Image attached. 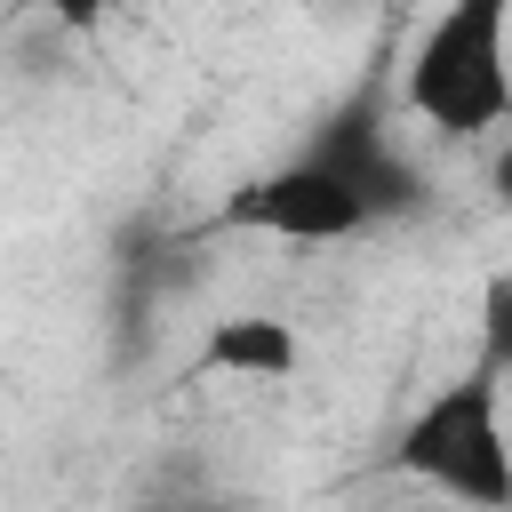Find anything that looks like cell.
<instances>
[{
	"instance_id": "obj_2",
	"label": "cell",
	"mask_w": 512,
	"mask_h": 512,
	"mask_svg": "<svg viewBox=\"0 0 512 512\" xmlns=\"http://www.w3.org/2000/svg\"><path fill=\"white\" fill-rule=\"evenodd\" d=\"M392 472L424 480L448 504L512 512V432H504V384L488 368L440 384L392 440Z\"/></svg>"
},
{
	"instance_id": "obj_4",
	"label": "cell",
	"mask_w": 512,
	"mask_h": 512,
	"mask_svg": "<svg viewBox=\"0 0 512 512\" xmlns=\"http://www.w3.org/2000/svg\"><path fill=\"white\" fill-rule=\"evenodd\" d=\"M304 160H320V168H336L360 200H368V216H400V208H416L424 200V184H416V168L384 144V120H376V96H352L328 128H320V144L304 152Z\"/></svg>"
},
{
	"instance_id": "obj_6",
	"label": "cell",
	"mask_w": 512,
	"mask_h": 512,
	"mask_svg": "<svg viewBox=\"0 0 512 512\" xmlns=\"http://www.w3.org/2000/svg\"><path fill=\"white\" fill-rule=\"evenodd\" d=\"M480 344H488V352H480V368L504 384V376H512V280H504V272L480 288Z\"/></svg>"
},
{
	"instance_id": "obj_1",
	"label": "cell",
	"mask_w": 512,
	"mask_h": 512,
	"mask_svg": "<svg viewBox=\"0 0 512 512\" xmlns=\"http://www.w3.org/2000/svg\"><path fill=\"white\" fill-rule=\"evenodd\" d=\"M408 112L440 136H488L512 120V8L504 0H456L424 24L408 80Z\"/></svg>"
},
{
	"instance_id": "obj_5",
	"label": "cell",
	"mask_w": 512,
	"mask_h": 512,
	"mask_svg": "<svg viewBox=\"0 0 512 512\" xmlns=\"http://www.w3.org/2000/svg\"><path fill=\"white\" fill-rule=\"evenodd\" d=\"M296 360H304V344L280 312H224V320H208V336L192 352L200 376H240V384H288Z\"/></svg>"
},
{
	"instance_id": "obj_7",
	"label": "cell",
	"mask_w": 512,
	"mask_h": 512,
	"mask_svg": "<svg viewBox=\"0 0 512 512\" xmlns=\"http://www.w3.org/2000/svg\"><path fill=\"white\" fill-rule=\"evenodd\" d=\"M488 184H496V208H512V144L496 152V168H488Z\"/></svg>"
},
{
	"instance_id": "obj_8",
	"label": "cell",
	"mask_w": 512,
	"mask_h": 512,
	"mask_svg": "<svg viewBox=\"0 0 512 512\" xmlns=\"http://www.w3.org/2000/svg\"><path fill=\"white\" fill-rule=\"evenodd\" d=\"M160 512H248V504H160Z\"/></svg>"
},
{
	"instance_id": "obj_3",
	"label": "cell",
	"mask_w": 512,
	"mask_h": 512,
	"mask_svg": "<svg viewBox=\"0 0 512 512\" xmlns=\"http://www.w3.org/2000/svg\"><path fill=\"white\" fill-rule=\"evenodd\" d=\"M216 224H224V232H272V240H296V248H328V240L368 232L376 216H368V200H360L336 168H320V160H280V168L248 176L240 192H224Z\"/></svg>"
}]
</instances>
